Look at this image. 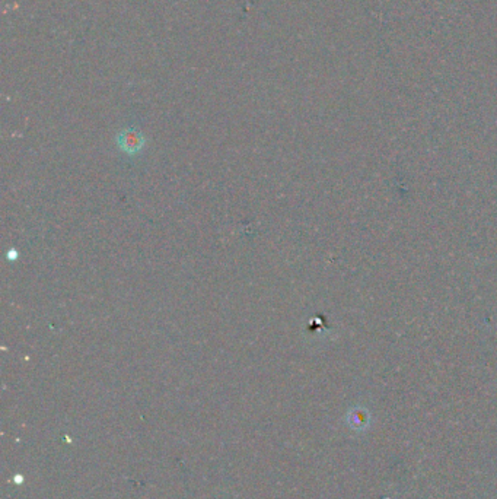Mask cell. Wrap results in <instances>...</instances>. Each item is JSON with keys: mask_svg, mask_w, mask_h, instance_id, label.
I'll return each mask as SVG.
<instances>
[{"mask_svg": "<svg viewBox=\"0 0 497 499\" xmlns=\"http://www.w3.org/2000/svg\"><path fill=\"white\" fill-rule=\"evenodd\" d=\"M118 148L129 155L139 153L146 145V139L143 133L136 129H124L117 136Z\"/></svg>", "mask_w": 497, "mask_h": 499, "instance_id": "cell-1", "label": "cell"}]
</instances>
